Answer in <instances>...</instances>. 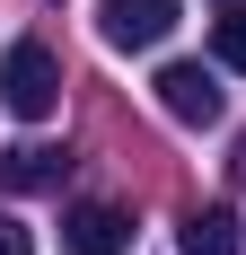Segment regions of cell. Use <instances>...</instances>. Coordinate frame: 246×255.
<instances>
[{
	"label": "cell",
	"instance_id": "6da1fadb",
	"mask_svg": "<svg viewBox=\"0 0 246 255\" xmlns=\"http://www.w3.org/2000/svg\"><path fill=\"white\" fill-rule=\"evenodd\" d=\"M0 106H9L18 124H44L53 106H62V62H53L35 35L9 44V62H0Z\"/></svg>",
	"mask_w": 246,
	"mask_h": 255
},
{
	"label": "cell",
	"instance_id": "7a4b0ae2",
	"mask_svg": "<svg viewBox=\"0 0 246 255\" xmlns=\"http://www.w3.org/2000/svg\"><path fill=\"white\" fill-rule=\"evenodd\" d=\"M167 26H176V0H106V9H97V35H106L115 53L167 44Z\"/></svg>",
	"mask_w": 246,
	"mask_h": 255
},
{
	"label": "cell",
	"instance_id": "3957f363",
	"mask_svg": "<svg viewBox=\"0 0 246 255\" xmlns=\"http://www.w3.org/2000/svg\"><path fill=\"white\" fill-rule=\"evenodd\" d=\"M158 106H167L176 124H220V79L202 71V62H167V71H158Z\"/></svg>",
	"mask_w": 246,
	"mask_h": 255
},
{
	"label": "cell",
	"instance_id": "277c9868",
	"mask_svg": "<svg viewBox=\"0 0 246 255\" xmlns=\"http://www.w3.org/2000/svg\"><path fill=\"white\" fill-rule=\"evenodd\" d=\"M62 247L71 255H123L132 247V211L123 203H79L71 220H62Z\"/></svg>",
	"mask_w": 246,
	"mask_h": 255
},
{
	"label": "cell",
	"instance_id": "5b68a950",
	"mask_svg": "<svg viewBox=\"0 0 246 255\" xmlns=\"http://www.w3.org/2000/svg\"><path fill=\"white\" fill-rule=\"evenodd\" d=\"M176 247H185V255H238V211H229V203L185 211V220H176Z\"/></svg>",
	"mask_w": 246,
	"mask_h": 255
},
{
	"label": "cell",
	"instance_id": "8992f818",
	"mask_svg": "<svg viewBox=\"0 0 246 255\" xmlns=\"http://www.w3.org/2000/svg\"><path fill=\"white\" fill-rule=\"evenodd\" d=\"M0 185H9V194H44V185H62V150H44V141L0 150Z\"/></svg>",
	"mask_w": 246,
	"mask_h": 255
},
{
	"label": "cell",
	"instance_id": "52a82bcc",
	"mask_svg": "<svg viewBox=\"0 0 246 255\" xmlns=\"http://www.w3.org/2000/svg\"><path fill=\"white\" fill-rule=\"evenodd\" d=\"M211 53H220L229 71L246 79V9H220V26H211Z\"/></svg>",
	"mask_w": 246,
	"mask_h": 255
},
{
	"label": "cell",
	"instance_id": "ba28073f",
	"mask_svg": "<svg viewBox=\"0 0 246 255\" xmlns=\"http://www.w3.org/2000/svg\"><path fill=\"white\" fill-rule=\"evenodd\" d=\"M0 255H35V247H26V229L9 220V211H0Z\"/></svg>",
	"mask_w": 246,
	"mask_h": 255
},
{
	"label": "cell",
	"instance_id": "9c48e42d",
	"mask_svg": "<svg viewBox=\"0 0 246 255\" xmlns=\"http://www.w3.org/2000/svg\"><path fill=\"white\" fill-rule=\"evenodd\" d=\"M229 167H238V176H246V141H238V158H229Z\"/></svg>",
	"mask_w": 246,
	"mask_h": 255
},
{
	"label": "cell",
	"instance_id": "30bf717a",
	"mask_svg": "<svg viewBox=\"0 0 246 255\" xmlns=\"http://www.w3.org/2000/svg\"><path fill=\"white\" fill-rule=\"evenodd\" d=\"M220 9H246V0H220Z\"/></svg>",
	"mask_w": 246,
	"mask_h": 255
}]
</instances>
